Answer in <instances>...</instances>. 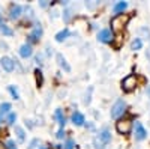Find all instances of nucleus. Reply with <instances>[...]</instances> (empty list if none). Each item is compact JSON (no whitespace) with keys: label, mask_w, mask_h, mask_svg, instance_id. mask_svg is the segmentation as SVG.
Segmentation results:
<instances>
[{"label":"nucleus","mask_w":150,"mask_h":149,"mask_svg":"<svg viewBox=\"0 0 150 149\" xmlns=\"http://www.w3.org/2000/svg\"><path fill=\"white\" fill-rule=\"evenodd\" d=\"M111 142V133L108 128H102L98 133V135L93 139V146L96 149H105V146Z\"/></svg>","instance_id":"obj_1"},{"label":"nucleus","mask_w":150,"mask_h":149,"mask_svg":"<svg viewBox=\"0 0 150 149\" xmlns=\"http://www.w3.org/2000/svg\"><path fill=\"white\" fill-rule=\"evenodd\" d=\"M129 20H131V17L126 14H120V15L112 17L111 18V30H114V32L123 30V27L129 23Z\"/></svg>","instance_id":"obj_2"},{"label":"nucleus","mask_w":150,"mask_h":149,"mask_svg":"<svg viewBox=\"0 0 150 149\" xmlns=\"http://www.w3.org/2000/svg\"><path fill=\"white\" fill-rule=\"evenodd\" d=\"M126 111V103L123 101V99H117V101L112 104L111 107V111H110V115L112 119H119L123 116V113Z\"/></svg>","instance_id":"obj_3"},{"label":"nucleus","mask_w":150,"mask_h":149,"mask_svg":"<svg viewBox=\"0 0 150 149\" xmlns=\"http://www.w3.org/2000/svg\"><path fill=\"white\" fill-rule=\"evenodd\" d=\"M135 88H137V77L135 76H128V77H125L122 80V89H123V92L129 93V92L135 91Z\"/></svg>","instance_id":"obj_4"},{"label":"nucleus","mask_w":150,"mask_h":149,"mask_svg":"<svg viewBox=\"0 0 150 149\" xmlns=\"http://www.w3.org/2000/svg\"><path fill=\"white\" fill-rule=\"evenodd\" d=\"M116 130L119 134H129L132 130V120L129 119H120L116 122Z\"/></svg>","instance_id":"obj_5"},{"label":"nucleus","mask_w":150,"mask_h":149,"mask_svg":"<svg viewBox=\"0 0 150 149\" xmlns=\"http://www.w3.org/2000/svg\"><path fill=\"white\" fill-rule=\"evenodd\" d=\"M98 39L104 42V44H112V39H114V33H112L111 29H102L98 33Z\"/></svg>","instance_id":"obj_6"},{"label":"nucleus","mask_w":150,"mask_h":149,"mask_svg":"<svg viewBox=\"0 0 150 149\" xmlns=\"http://www.w3.org/2000/svg\"><path fill=\"white\" fill-rule=\"evenodd\" d=\"M44 35V29H42V26L41 24H36V26L33 27V30L27 35V38H29V41L30 42H39V39H41V36Z\"/></svg>","instance_id":"obj_7"},{"label":"nucleus","mask_w":150,"mask_h":149,"mask_svg":"<svg viewBox=\"0 0 150 149\" xmlns=\"http://www.w3.org/2000/svg\"><path fill=\"white\" fill-rule=\"evenodd\" d=\"M0 66H2L3 71H6V72H12L15 69V60L9 56H3L0 59Z\"/></svg>","instance_id":"obj_8"},{"label":"nucleus","mask_w":150,"mask_h":149,"mask_svg":"<svg viewBox=\"0 0 150 149\" xmlns=\"http://www.w3.org/2000/svg\"><path fill=\"white\" fill-rule=\"evenodd\" d=\"M147 137V130L143 127V123L141 122H135V140H144Z\"/></svg>","instance_id":"obj_9"},{"label":"nucleus","mask_w":150,"mask_h":149,"mask_svg":"<svg viewBox=\"0 0 150 149\" xmlns=\"http://www.w3.org/2000/svg\"><path fill=\"white\" fill-rule=\"evenodd\" d=\"M23 11H24V8H23L21 5L12 3L11 8H9V18H12V20H18V18L21 17V14H23Z\"/></svg>","instance_id":"obj_10"},{"label":"nucleus","mask_w":150,"mask_h":149,"mask_svg":"<svg viewBox=\"0 0 150 149\" xmlns=\"http://www.w3.org/2000/svg\"><path fill=\"white\" fill-rule=\"evenodd\" d=\"M56 60H57V63H59V66L63 69L65 72H71V65L66 62V59H65V56L62 54V53H57L56 54Z\"/></svg>","instance_id":"obj_11"},{"label":"nucleus","mask_w":150,"mask_h":149,"mask_svg":"<svg viewBox=\"0 0 150 149\" xmlns=\"http://www.w3.org/2000/svg\"><path fill=\"white\" fill-rule=\"evenodd\" d=\"M18 53H20V56L23 57V59H27V57H30L32 54H33V48H32V45L30 44H23L21 47H20V50H18Z\"/></svg>","instance_id":"obj_12"},{"label":"nucleus","mask_w":150,"mask_h":149,"mask_svg":"<svg viewBox=\"0 0 150 149\" xmlns=\"http://www.w3.org/2000/svg\"><path fill=\"white\" fill-rule=\"evenodd\" d=\"M72 123L77 127H83L86 123V118L83 113H80V111H74L72 113Z\"/></svg>","instance_id":"obj_13"},{"label":"nucleus","mask_w":150,"mask_h":149,"mask_svg":"<svg viewBox=\"0 0 150 149\" xmlns=\"http://www.w3.org/2000/svg\"><path fill=\"white\" fill-rule=\"evenodd\" d=\"M69 35H71L69 29H68V27H65L63 30H60V32H57V33H56V36H54V38H56V41H57V42H63V41H66V39L69 38Z\"/></svg>","instance_id":"obj_14"},{"label":"nucleus","mask_w":150,"mask_h":149,"mask_svg":"<svg viewBox=\"0 0 150 149\" xmlns=\"http://www.w3.org/2000/svg\"><path fill=\"white\" fill-rule=\"evenodd\" d=\"M54 118L57 119L60 128H63V127H65V123H66V118H65V115H63V111H62L60 108H57V110L54 111Z\"/></svg>","instance_id":"obj_15"},{"label":"nucleus","mask_w":150,"mask_h":149,"mask_svg":"<svg viewBox=\"0 0 150 149\" xmlns=\"http://www.w3.org/2000/svg\"><path fill=\"white\" fill-rule=\"evenodd\" d=\"M128 8V3L126 2H117L114 6H112V12H114L116 15H120V14H123V11Z\"/></svg>","instance_id":"obj_16"},{"label":"nucleus","mask_w":150,"mask_h":149,"mask_svg":"<svg viewBox=\"0 0 150 149\" xmlns=\"http://www.w3.org/2000/svg\"><path fill=\"white\" fill-rule=\"evenodd\" d=\"M0 32H2L3 36H12L14 35V30H12L8 24H5L2 20H0Z\"/></svg>","instance_id":"obj_17"},{"label":"nucleus","mask_w":150,"mask_h":149,"mask_svg":"<svg viewBox=\"0 0 150 149\" xmlns=\"http://www.w3.org/2000/svg\"><path fill=\"white\" fill-rule=\"evenodd\" d=\"M15 134H17V139H18V142H24L26 140V131H24V128L23 127H20V125H15Z\"/></svg>","instance_id":"obj_18"},{"label":"nucleus","mask_w":150,"mask_h":149,"mask_svg":"<svg viewBox=\"0 0 150 149\" xmlns=\"http://www.w3.org/2000/svg\"><path fill=\"white\" fill-rule=\"evenodd\" d=\"M141 48H143V41H141V38L132 39V42H131V50H132V51H138V50H141Z\"/></svg>","instance_id":"obj_19"},{"label":"nucleus","mask_w":150,"mask_h":149,"mask_svg":"<svg viewBox=\"0 0 150 149\" xmlns=\"http://www.w3.org/2000/svg\"><path fill=\"white\" fill-rule=\"evenodd\" d=\"M11 103H2L0 104V115H6V113H11Z\"/></svg>","instance_id":"obj_20"},{"label":"nucleus","mask_w":150,"mask_h":149,"mask_svg":"<svg viewBox=\"0 0 150 149\" xmlns=\"http://www.w3.org/2000/svg\"><path fill=\"white\" fill-rule=\"evenodd\" d=\"M36 74V84H38V88H41V86L44 84V76H42V71L41 69H36L35 71Z\"/></svg>","instance_id":"obj_21"},{"label":"nucleus","mask_w":150,"mask_h":149,"mask_svg":"<svg viewBox=\"0 0 150 149\" xmlns=\"http://www.w3.org/2000/svg\"><path fill=\"white\" fill-rule=\"evenodd\" d=\"M8 91H9V93L12 95V98L14 99H20V93H18V89L15 88V86H8Z\"/></svg>","instance_id":"obj_22"},{"label":"nucleus","mask_w":150,"mask_h":149,"mask_svg":"<svg viewBox=\"0 0 150 149\" xmlns=\"http://www.w3.org/2000/svg\"><path fill=\"white\" fill-rule=\"evenodd\" d=\"M6 122L9 123V125H15V122H17V113H14V111H11V113H8Z\"/></svg>","instance_id":"obj_23"},{"label":"nucleus","mask_w":150,"mask_h":149,"mask_svg":"<svg viewBox=\"0 0 150 149\" xmlns=\"http://www.w3.org/2000/svg\"><path fill=\"white\" fill-rule=\"evenodd\" d=\"M74 146H75V142L72 139H68L63 145V149H74Z\"/></svg>","instance_id":"obj_24"},{"label":"nucleus","mask_w":150,"mask_h":149,"mask_svg":"<svg viewBox=\"0 0 150 149\" xmlns=\"http://www.w3.org/2000/svg\"><path fill=\"white\" fill-rule=\"evenodd\" d=\"M5 148H6V149H17V146H15V142H14V140H8V142L5 143Z\"/></svg>","instance_id":"obj_25"},{"label":"nucleus","mask_w":150,"mask_h":149,"mask_svg":"<svg viewBox=\"0 0 150 149\" xmlns=\"http://www.w3.org/2000/svg\"><path fill=\"white\" fill-rule=\"evenodd\" d=\"M63 18H65L66 23H69V20H71V11H69V9L63 11Z\"/></svg>","instance_id":"obj_26"},{"label":"nucleus","mask_w":150,"mask_h":149,"mask_svg":"<svg viewBox=\"0 0 150 149\" xmlns=\"http://www.w3.org/2000/svg\"><path fill=\"white\" fill-rule=\"evenodd\" d=\"M36 145H39V139H33V140L30 142V145H29V149H35Z\"/></svg>","instance_id":"obj_27"},{"label":"nucleus","mask_w":150,"mask_h":149,"mask_svg":"<svg viewBox=\"0 0 150 149\" xmlns=\"http://www.w3.org/2000/svg\"><path fill=\"white\" fill-rule=\"evenodd\" d=\"M56 137H57V139H63V137H65V130L60 128V130L56 133Z\"/></svg>","instance_id":"obj_28"},{"label":"nucleus","mask_w":150,"mask_h":149,"mask_svg":"<svg viewBox=\"0 0 150 149\" xmlns=\"http://www.w3.org/2000/svg\"><path fill=\"white\" fill-rule=\"evenodd\" d=\"M140 32L146 35V38H147V39H150V30H149L147 27H141V29H140Z\"/></svg>","instance_id":"obj_29"},{"label":"nucleus","mask_w":150,"mask_h":149,"mask_svg":"<svg viewBox=\"0 0 150 149\" xmlns=\"http://www.w3.org/2000/svg\"><path fill=\"white\" fill-rule=\"evenodd\" d=\"M36 62H38V63H39V66L42 65V57L41 56H36Z\"/></svg>","instance_id":"obj_30"},{"label":"nucleus","mask_w":150,"mask_h":149,"mask_svg":"<svg viewBox=\"0 0 150 149\" xmlns=\"http://www.w3.org/2000/svg\"><path fill=\"white\" fill-rule=\"evenodd\" d=\"M39 5H41V6H42V8H47V6H48V3H47V2H41V3H39Z\"/></svg>","instance_id":"obj_31"},{"label":"nucleus","mask_w":150,"mask_h":149,"mask_svg":"<svg viewBox=\"0 0 150 149\" xmlns=\"http://www.w3.org/2000/svg\"><path fill=\"white\" fill-rule=\"evenodd\" d=\"M146 92H147V95H149V96H150V86H149V88H147V89H146Z\"/></svg>","instance_id":"obj_32"},{"label":"nucleus","mask_w":150,"mask_h":149,"mask_svg":"<svg viewBox=\"0 0 150 149\" xmlns=\"http://www.w3.org/2000/svg\"><path fill=\"white\" fill-rule=\"evenodd\" d=\"M3 115H0V125H2V122H3V118H2Z\"/></svg>","instance_id":"obj_33"},{"label":"nucleus","mask_w":150,"mask_h":149,"mask_svg":"<svg viewBox=\"0 0 150 149\" xmlns=\"http://www.w3.org/2000/svg\"><path fill=\"white\" fill-rule=\"evenodd\" d=\"M39 149H48L47 146H39Z\"/></svg>","instance_id":"obj_34"}]
</instances>
